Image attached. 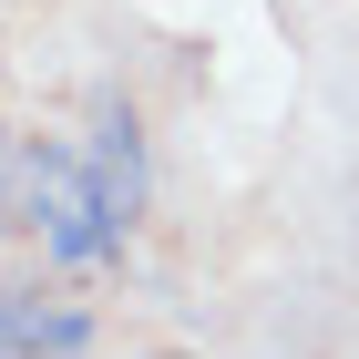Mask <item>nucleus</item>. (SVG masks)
<instances>
[{
    "mask_svg": "<svg viewBox=\"0 0 359 359\" xmlns=\"http://www.w3.org/2000/svg\"><path fill=\"white\" fill-rule=\"evenodd\" d=\"M31 205H41V257L52 267H103V257H123V226H113L103 185H93V165L72 154V144H31Z\"/></svg>",
    "mask_w": 359,
    "mask_h": 359,
    "instance_id": "nucleus-1",
    "label": "nucleus"
},
{
    "mask_svg": "<svg viewBox=\"0 0 359 359\" xmlns=\"http://www.w3.org/2000/svg\"><path fill=\"white\" fill-rule=\"evenodd\" d=\"M83 165H93V185H103L113 226L134 236V216H144V123H134V103H103V113H93Z\"/></svg>",
    "mask_w": 359,
    "mask_h": 359,
    "instance_id": "nucleus-2",
    "label": "nucleus"
},
{
    "mask_svg": "<svg viewBox=\"0 0 359 359\" xmlns=\"http://www.w3.org/2000/svg\"><path fill=\"white\" fill-rule=\"evenodd\" d=\"M83 349H93L83 308H31V359H83Z\"/></svg>",
    "mask_w": 359,
    "mask_h": 359,
    "instance_id": "nucleus-3",
    "label": "nucleus"
},
{
    "mask_svg": "<svg viewBox=\"0 0 359 359\" xmlns=\"http://www.w3.org/2000/svg\"><path fill=\"white\" fill-rule=\"evenodd\" d=\"M154 359H185V349H154Z\"/></svg>",
    "mask_w": 359,
    "mask_h": 359,
    "instance_id": "nucleus-4",
    "label": "nucleus"
}]
</instances>
